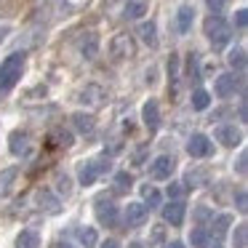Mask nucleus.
<instances>
[{"label": "nucleus", "instance_id": "f257e3e1", "mask_svg": "<svg viewBox=\"0 0 248 248\" xmlns=\"http://www.w3.org/2000/svg\"><path fill=\"white\" fill-rule=\"evenodd\" d=\"M24 72V54H11L0 62V93H8Z\"/></svg>", "mask_w": 248, "mask_h": 248}, {"label": "nucleus", "instance_id": "f03ea898", "mask_svg": "<svg viewBox=\"0 0 248 248\" xmlns=\"http://www.w3.org/2000/svg\"><path fill=\"white\" fill-rule=\"evenodd\" d=\"M203 30H205V38L211 40V46H214V48H224V46L230 43V38H232L230 24H227L219 14H214V16L205 19Z\"/></svg>", "mask_w": 248, "mask_h": 248}, {"label": "nucleus", "instance_id": "7ed1b4c3", "mask_svg": "<svg viewBox=\"0 0 248 248\" xmlns=\"http://www.w3.org/2000/svg\"><path fill=\"white\" fill-rule=\"evenodd\" d=\"M109 56L115 62H128L136 56V40L131 38L128 32H118L112 40H109Z\"/></svg>", "mask_w": 248, "mask_h": 248}, {"label": "nucleus", "instance_id": "20e7f679", "mask_svg": "<svg viewBox=\"0 0 248 248\" xmlns=\"http://www.w3.org/2000/svg\"><path fill=\"white\" fill-rule=\"evenodd\" d=\"M107 171H109V160H83L80 168H78V182H80L83 187H91V184H96Z\"/></svg>", "mask_w": 248, "mask_h": 248}, {"label": "nucleus", "instance_id": "39448f33", "mask_svg": "<svg viewBox=\"0 0 248 248\" xmlns=\"http://www.w3.org/2000/svg\"><path fill=\"white\" fill-rule=\"evenodd\" d=\"M93 214H96V219L102 227L118 224V205H115V200L107 198V195H99V198L93 200Z\"/></svg>", "mask_w": 248, "mask_h": 248}, {"label": "nucleus", "instance_id": "423d86ee", "mask_svg": "<svg viewBox=\"0 0 248 248\" xmlns=\"http://www.w3.org/2000/svg\"><path fill=\"white\" fill-rule=\"evenodd\" d=\"M173 171H176V157H173V155H157L155 160L150 163V176L157 179V182L171 179Z\"/></svg>", "mask_w": 248, "mask_h": 248}, {"label": "nucleus", "instance_id": "0eeeda50", "mask_svg": "<svg viewBox=\"0 0 248 248\" xmlns=\"http://www.w3.org/2000/svg\"><path fill=\"white\" fill-rule=\"evenodd\" d=\"M8 150H11L14 157H27L32 152V136L27 131H14L8 136Z\"/></svg>", "mask_w": 248, "mask_h": 248}, {"label": "nucleus", "instance_id": "6e6552de", "mask_svg": "<svg viewBox=\"0 0 248 248\" xmlns=\"http://www.w3.org/2000/svg\"><path fill=\"white\" fill-rule=\"evenodd\" d=\"M187 152L189 157H211L214 155V141L205 134H192L187 139Z\"/></svg>", "mask_w": 248, "mask_h": 248}, {"label": "nucleus", "instance_id": "1a4fd4ad", "mask_svg": "<svg viewBox=\"0 0 248 248\" xmlns=\"http://www.w3.org/2000/svg\"><path fill=\"white\" fill-rule=\"evenodd\" d=\"M78 102L86 104V107L96 109V107H102V104L107 102V91H104L102 86H96V83H88V86L78 93Z\"/></svg>", "mask_w": 248, "mask_h": 248}, {"label": "nucleus", "instance_id": "9d476101", "mask_svg": "<svg viewBox=\"0 0 248 248\" xmlns=\"http://www.w3.org/2000/svg\"><path fill=\"white\" fill-rule=\"evenodd\" d=\"M147 219H150V211H147L144 203H128V205H125L123 221H125V227H128V230H136V227H141Z\"/></svg>", "mask_w": 248, "mask_h": 248}, {"label": "nucleus", "instance_id": "9b49d317", "mask_svg": "<svg viewBox=\"0 0 248 248\" xmlns=\"http://www.w3.org/2000/svg\"><path fill=\"white\" fill-rule=\"evenodd\" d=\"M141 120H144L150 134H155V131L160 128V104H157L155 99H147L144 102V107H141Z\"/></svg>", "mask_w": 248, "mask_h": 248}, {"label": "nucleus", "instance_id": "f8f14e48", "mask_svg": "<svg viewBox=\"0 0 248 248\" xmlns=\"http://www.w3.org/2000/svg\"><path fill=\"white\" fill-rule=\"evenodd\" d=\"M184 214H187V205H184L182 200H171L168 205H163V219H166L171 227H182Z\"/></svg>", "mask_w": 248, "mask_h": 248}, {"label": "nucleus", "instance_id": "ddd939ff", "mask_svg": "<svg viewBox=\"0 0 248 248\" xmlns=\"http://www.w3.org/2000/svg\"><path fill=\"white\" fill-rule=\"evenodd\" d=\"M237 86H240V78H235L232 72H227V75H219V78H216L214 91H216V96H219V99H230L232 93H235Z\"/></svg>", "mask_w": 248, "mask_h": 248}, {"label": "nucleus", "instance_id": "4468645a", "mask_svg": "<svg viewBox=\"0 0 248 248\" xmlns=\"http://www.w3.org/2000/svg\"><path fill=\"white\" fill-rule=\"evenodd\" d=\"M216 141H221L224 147H237L243 141V134L235 125H219L216 128Z\"/></svg>", "mask_w": 248, "mask_h": 248}, {"label": "nucleus", "instance_id": "2eb2a0df", "mask_svg": "<svg viewBox=\"0 0 248 248\" xmlns=\"http://www.w3.org/2000/svg\"><path fill=\"white\" fill-rule=\"evenodd\" d=\"M192 22H195V8L192 6H182L176 11V32L187 35L189 30H192Z\"/></svg>", "mask_w": 248, "mask_h": 248}, {"label": "nucleus", "instance_id": "dca6fc26", "mask_svg": "<svg viewBox=\"0 0 248 248\" xmlns=\"http://www.w3.org/2000/svg\"><path fill=\"white\" fill-rule=\"evenodd\" d=\"M16 179H19V168H3L0 171V198H6V195L14 192Z\"/></svg>", "mask_w": 248, "mask_h": 248}, {"label": "nucleus", "instance_id": "f3484780", "mask_svg": "<svg viewBox=\"0 0 248 248\" xmlns=\"http://www.w3.org/2000/svg\"><path fill=\"white\" fill-rule=\"evenodd\" d=\"M208 171H205V168H189L187 171V176H184V184H187V187H205V184H208Z\"/></svg>", "mask_w": 248, "mask_h": 248}, {"label": "nucleus", "instance_id": "a211bd4d", "mask_svg": "<svg viewBox=\"0 0 248 248\" xmlns=\"http://www.w3.org/2000/svg\"><path fill=\"white\" fill-rule=\"evenodd\" d=\"M75 237H78V243H80L83 248H93L99 243V235H96V230H93V227H78Z\"/></svg>", "mask_w": 248, "mask_h": 248}, {"label": "nucleus", "instance_id": "6ab92c4d", "mask_svg": "<svg viewBox=\"0 0 248 248\" xmlns=\"http://www.w3.org/2000/svg\"><path fill=\"white\" fill-rule=\"evenodd\" d=\"M80 54H83V59H96V54H99V38L93 32H88V38L80 40Z\"/></svg>", "mask_w": 248, "mask_h": 248}, {"label": "nucleus", "instance_id": "aec40b11", "mask_svg": "<svg viewBox=\"0 0 248 248\" xmlns=\"http://www.w3.org/2000/svg\"><path fill=\"white\" fill-rule=\"evenodd\" d=\"M16 248H40V235L35 230H22L16 235Z\"/></svg>", "mask_w": 248, "mask_h": 248}, {"label": "nucleus", "instance_id": "412c9836", "mask_svg": "<svg viewBox=\"0 0 248 248\" xmlns=\"http://www.w3.org/2000/svg\"><path fill=\"white\" fill-rule=\"evenodd\" d=\"M139 38L144 40L150 48H155V46H157V27H155V22H141L139 24Z\"/></svg>", "mask_w": 248, "mask_h": 248}, {"label": "nucleus", "instance_id": "4be33fe9", "mask_svg": "<svg viewBox=\"0 0 248 248\" xmlns=\"http://www.w3.org/2000/svg\"><path fill=\"white\" fill-rule=\"evenodd\" d=\"M72 123H75V128L80 131V134H91V131L96 128V120H93V115H86V112L72 115Z\"/></svg>", "mask_w": 248, "mask_h": 248}, {"label": "nucleus", "instance_id": "5701e85b", "mask_svg": "<svg viewBox=\"0 0 248 248\" xmlns=\"http://www.w3.org/2000/svg\"><path fill=\"white\" fill-rule=\"evenodd\" d=\"M230 224H232V216L230 214H221V216H216L214 219V230H211V237H216V240H221L224 237V232L230 230Z\"/></svg>", "mask_w": 248, "mask_h": 248}, {"label": "nucleus", "instance_id": "b1692460", "mask_svg": "<svg viewBox=\"0 0 248 248\" xmlns=\"http://www.w3.org/2000/svg\"><path fill=\"white\" fill-rule=\"evenodd\" d=\"M139 192H141V200H144V203L150 205V208L160 205V192H157V189L152 187L150 182H147V184H141V187H139Z\"/></svg>", "mask_w": 248, "mask_h": 248}, {"label": "nucleus", "instance_id": "393cba45", "mask_svg": "<svg viewBox=\"0 0 248 248\" xmlns=\"http://www.w3.org/2000/svg\"><path fill=\"white\" fill-rule=\"evenodd\" d=\"M168 80H171V93L176 96L179 91V56L171 54V59H168Z\"/></svg>", "mask_w": 248, "mask_h": 248}, {"label": "nucleus", "instance_id": "a878e982", "mask_svg": "<svg viewBox=\"0 0 248 248\" xmlns=\"http://www.w3.org/2000/svg\"><path fill=\"white\" fill-rule=\"evenodd\" d=\"M208 240H211V232L205 230V227H195V230L189 232V243H192V248H205Z\"/></svg>", "mask_w": 248, "mask_h": 248}, {"label": "nucleus", "instance_id": "bb28decb", "mask_svg": "<svg viewBox=\"0 0 248 248\" xmlns=\"http://www.w3.org/2000/svg\"><path fill=\"white\" fill-rule=\"evenodd\" d=\"M144 11H147V3H144V0H128V3H125L123 16H125V19H139Z\"/></svg>", "mask_w": 248, "mask_h": 248}, {"label": "nucleus", "instance_id": "cd10ccee", "mask_svg": "<svg viewBox=\"0 0 248 248\" xmlns=\"http://www.w3.org/2000/svg\"><path fill=\"white\" fill-rule=\"evenodd\" d=\"M211 107V93L203 91V88H198V91H192V109H198V112H203V109Z\"/></svg>", "mask_w": 248, "mask_h": 248}, {"label": "nucleus", "instance_id": "c85d7f7f", "mask_svg": "<svg viewBox=\"0 0 248 248\" xmlns=\"http://www.w3.org/2000/svg\"><path fill=\"white\" fill-rule=\"evenodd\" d=\"M227 62H230L232 70L243 72V70H246V51H243L240 46H237V48H232V51H230V56H227Z\"/></svg>", "mask_w": 248, "mask_h": 248}, {"label": "nucleus", "instance_id": "c756f323", "mask_svg": "<svg viewBox=\"0 0 248 248\" xmlns=\"http://www.w3.org/2000/svg\"><path fill=\"white\" fill-rule=\"evenodd\" d=\"M131 184H134V179H131L128 171H120L118 176H115V192H128Z\"/></svg>", "mask_w": 248, "mask_h": 248}, {"label": "nucleus", "instance_id": "7c9ffc66", "mask_svg": "<svg viewBox=\"0 0 248 248\" xmlns=\"http://www.w3.org/2000/svg\"><path fill=\"white\" fill-rule=\"evenodd\" d=\"M56 187H59V192L64 195H70L72 192V184H70V176H67V173H56Z\"/></svg>", "mask_w": 248, "mask_h": 248}, {"label": "nucleus", "instance_id": "2f4dec72", "mask_svg": "<svg viewBox=\"0 0 248 248\" xmlns=\"http://www.w3.org/2000/svg\"><path fill=\"white\" fill-rule=\"evenodd\" d=\"M246 235H248L246 224H237V227H235V235H232V240H235V248H246Z\"/></svg>", "mask_w": 248, "mask_h": 248}, {"label": "nucleus", "instance_id": "473e14b6", "mask_svg": "<svg viewBox=\"0 0 248 248\" xmlns=\"http://www.w3.org/2000/svg\"><path fill=\"white\" fill-rule=\"evenodd\" d=\"M184 192H187V187H184V184H179V182L168 184V198H171V200H182Z\"/></svg>", "mask_w": 248, "mask_h": 248}, {"label": "nucleus", "instance_id": "72a5a7b5", "mask_svg": "<svg viewBox=\"0 0 248 248\" xmlns=\"http://www.w3.org/2000/svg\"><path fill=\"white\" fill-rule=\"evenodd\" d=\"M187 67H189V80H200V72H198V56H195V54H189Z\"/></svg>", "mask_w": 248, "mask_h": 248}, {"label": "nucleus", "instance_id": "f704fd0d", "mask_svg": "<svg viewBox=\"0 0 248 248\" xmlns=\"http://www.w3.org/2000/svg\"><path fill=\"white\" fill-rule=\"evenodd\" d=\"M51 139H56V144H59V147H72V136L67 134V131H56Z\"/></svg>", "mask_w": 248, "mask_h": 248}, {"label": "nucleus", "instance_id": "c9c22d12", "mask_svg": "<svg viewBox=\"0 0 248 248\" xmlns=\"http://www.w3.org/2000/svg\"><path fill=\"white\" fill-rule=\"evenodd\" d=\"M205 6H208L214 14H219V11H224V8L230 6V0H205Z\"/></svg>", "mask_w": 248, "mask_h": 248}, {"label": "nucleus", "instance_id": "e433bc0d", "mask_svg": "<svg viewBox=\"0 0 248 248\" xmlns=\"http://www.w3.org/2000/svg\"><path fill=\"white\" fill-rule=\"evenodd\" d=\"M246 22H248V11H246V8H240V11L235 14V24H237V30H246Z\"/></svg>", "mask_w": 248, "mask_h": 248}, {"label": "nucleus", "instance_id": "4c0bfd02", "mask_svg": "<svg viewBox=\"0 0 248 248\" xmlns=\"http://www.w3.org/2000/svg\"><path fill=\"white\" fill-rule=\"evenodd\" d=\"M246 160H248V155L243 152V155L237 157V173H240V176H246Z\"/></svg>", "mask_w": 248, "mask_h": 248}, {"label": "nucleus", "instance_id": "58836bf2", "mask_svg": "<svg viewBox=\"0 0 248 248\" xmlns=\"http://www.w3.org/2000/svg\"><path fill=\"white\" fill-rule=\"evenodd\" d=\"M246 208H248V205H246V192L240 189V192H237V211H240V214H246Z\"/></svg>", "mask_w": 248, "mask_h": 248}, {"label": "nucleus", "instance_id": "ea45409f", "mask_svg": "<svg viewBox=\"0 0 248 248\" xmlns=\"http://www.w3.org/2000/svg\"><path fill=\"white\" fill-rule=\"evenodd\" d=\"M62 3H64L67 8H83L88 3V0H62Z\"/></svg>", "mask_w": 248, "mask_h": 248}, {"label": "nucleus", "instance_id": "a19ab883", "mask_svg": "<svg viewBox=\"0 0 248 248\" xmlns=\"http://www.w3.org/2000/svg\"><path fill=\"white\" fill-rule=\"evenodd\" d=\"M102 248H120V243L118 240H107V243H102Z\"/></svg>", "mask_w": 248, "mask_h": 248}, {"label": "nucleus", "instance_id": "79ce46f5", "mask_svg": "<svg viewBox=\"0 0 248 248\" xmlns=\"http://www.w3.org/2000/svg\"><path fill=\"white\" fill-rule=\"evenodd\" d=\"M163 248H184V243H179V240H173V243H166Z\"/></svg>", "mask_w": 248, "mask_h": 248}, {"label": "nucleus", "instance_id": "37998d69", "mask_svg": "<svg viewBox=\"0 0 248 248\" xmlns=\"http://www.w3.org/2000/svg\"><path fill=\"white\" fill-rule=\"evenodd\" d=\"M246 118H248V112H246V102H243L240 104V120H243V123H246Z\"/></svg>", "mask_w": 248, "mask_h": 248}, {"label": "nucleus", "instance_id": "c03bdc74", "mask_svg": "<svg viewBox=\"0 0 248 248\" xmlns=\"http://www.w3.org/2000/svg\"><path fill=\"white\" fill-rule=\"evenodd\" d=\"M6 32H8V30H6V27H0V40L6 38Z\"/></svg>", "mask_w": 248, "mask_h": 248}, {"label": "nucleus", "instance_id": "a18cd8bd", "mask_svg": "<svg viewBox=\"0 0 248 248\" xmlns=\"http://www.w3.org/2000/svg\"><path fill=\"white\" fill-rule=\"evenodd\" d=\"M128 248H144V246H141V243H131Z\"/></svg>", "mask_w": 248, "mask_h": 248}, {"label": "nucleus", "instance_id": "49530a36", "mask_svg": "<svg viewBox=\"0 0 248 248\" xmlns=\"http://www.w3.org/2000/svg\"><path fill=\"white\" fill-rule=\"evenodd\" d=\"M104 3H109V6H112V3H118V0H104Z\"/></svg>", "mask_w": 248, "mask_h": 248}, {"label": "nucleus", "instance_id": "de8ad7c7", "mask_svg": "<svg viewBox=\"0 0 248 248\" xmlns=\"http://www.w3.org/2000/svg\"><path fill=\"white\" fill-rule=\"evenodd\" d=\"M59 248H72V246H59Z\"/></svg>", "mask_w": 248, "mask_h": 248}]
</instances>
